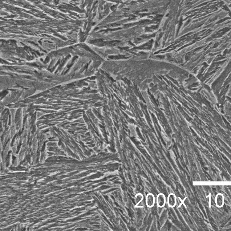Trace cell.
I'll list each match as a JSON object with an SVG mask.
<instances>
[{"mask_svg":"<svg viewBox=\"0 0 231 231\" xmlns=\"http://www.w3.org/2000/svg\"><path fill=\"white\" fill-rule=\"evenodd\" d=\"M166 197L164 193H159L156 198L157 205L159 208H164L166 204Z\"/></svg>","mask_w":231,"mask_h":231,"instance_id":"6da1fadb","label":"cell"},{"mask_svg":"<svg viewBox=\"0 0 231 231\" xmlns=\"http://www.w3.org/2000/svg\"><path fill=\"white\" fill-rule=\"evenodd\" d=\"M167 203L170 207L174 208L176 206L177 203V198L174 193L169 194L167 198Z\"/></svg>","mask_w":231,"mask_h":231,"instance_id":"3957f363","label":"cell"},{"mask_svg":"<svg viewBox=\"0 0 231 231\" xmlns=\"http://www.w3.org/2000/svg\"><path fill=\"white\" fill-rule=\"evenodd\" d=\"M144 198V197L142 193H138L136 194L135 197V202L136 204V206L138 205L142 202L143 201Z\"/></svg>","mask_w":231,"mask_h":231,"instance_id":"5b68a950","label":"cell"},{"mask_svg":"<svg viewBox=\"0 0 231 231\" xmlns=\"http://www.w3.org/2000/svg\"><path fill=\"white\" fill-rule=\"evenodd\" d=\"M215 203L218 207H222L225 204V198L223 194H217L215 198Z\"/></svg>","mask_w":231,"mask_h":231,"instance_id":"277c9868","label":"cell"},{"mask_svg":"<svg viewBox=\"0 0 231 231\" xmlns=\"http://www.w3.org/2000/svg\"><path fill=\"white\" fill-rule=\"evenodd\" d=\"M145 203L147 206L149 208L154 206L155 204V197L154 194L151 193L147 194L145 199Z\"/></svg>","mask_w":231,"mask_h":231,"instance_id":"7a4b0ae2","label":"cell"}]
</instances>
